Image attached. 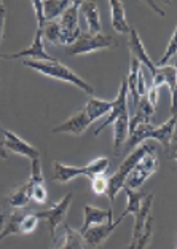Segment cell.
<instances>
[{"label": "cell", "mask_w": 177, "mask_h": 249, "mask_svg": "<svg viewBox=\"0 0 177 249\" xmlns=\"http://www.w3.org/2000/svg\"><path fill=\"white\" fill-rule=\"evenodd\" d=\"M141 67L142 66L139 64V61L131 56V61H129V75L126 78V82H128V93H129L131 98H133L134 107H138L139 106V101H141V96L138 93V78H139Z\"/></svg>", "instance_id": "obj_23"}, {"label": "cell", "mask_w": 177, "mask_h": 249, "mask_svg": "<svg viewBox=\"0 0 177 249\" xmlns=\"http://www.w3.org/2000/svg\"><path fill=\"white\" fill-rule=\"evenodd\" d=\"M112 106H113V101L99 99V98H93V96H91L87 106H85V110H87L89 122L93 123L102 115H108V112L112 110Z\"/></svg>", "instance_id": "obj_20"}, {"label": "cell", "mask_w": 177, "mask_h": 249, "mask_svg": "<svg viewBox=\"0 0 177 249\" xmlns=\"http://www.w3.org/2000/svg\"><path fill=\"white\" fill-rule=\"evenodd\" d=\"M158 166L159 160L157 157V152H148L138 165L133 168V171L129 173L124 187H128L131 190H139L145 184V180L158 171Z\"/></svg>", "instance_id": "obj_6"}, {"label": "cell", "mask_w": 177, "mask_h": 249, "mask_svg": "<svg viewBox=\"0 0 177 249\" xmlns=\"http://www.w3.org/2000/svg\"><path fill=\"white\" fill-rule=\"evenodd\" d=\"M0 158H2V160H7V158H8L7 149H5V144L3 142H0Z\"/></svg>", "instance_id": "obj_40"}, {"label": "cell", "mask_w": 177, "mask_h": 249, "mask_svg": "<svg viewBox=\"0 0 177 249\" xmlns=\"http://www.w3.org/2000/svg\"><path fill=\"white\" fill-rule=\"evenodd\" d=\"M37 224H38V217L35 213L22 214V219L19 222V233H22V235L32 233V231L37 229Z\"/></svg>", "instance_id": "obj_31"}, {"label": "cell", "mask_w": 177, "mask_h": 249, "mask_svg": "<svg viewBox=\"0 0 177 249\" xmlns=\"http://www.w3.org/2000/svg\"><path fill=\"white\" fill-rule=\"evenodd\" d=\"M110 18H112V27L118 34H128L131 32V27L126 21V15H124V7L122 0H110Z\"/></svg>", "instance_id": "obj_19"}, {"label": "cell", "mask_w": 177, "mask_h": 249, "mask_svg": "<svg viewBox=\"0 0 177 249\" xmlns=\"http://www.w3.org/2000/svg\"><path fill=\"white\" fill-rule=\"evenodd\" d=\"M0 131L5 136V149L13 152V154H18L21 157H26L29 158V160H35V158H40V152L37 147L31 145L29 142H26L24 139H21L18 134H15L13 131H8V129H5L0 126Z\"/></svg>", "instance_id": "obj_10"}, {"label": "cell", "mask_w": 177, "mask_h": 249, "mask_svg": "<svg viewBox=\"0 0 177 249\" xmlns=\"http://www.w3.org/2000/svg\"><path fill=\"white\" fill-rule=\"evenodd\" d=\"M161 73L164 85H168L171 91V114L177 115V67L176 66H163L158 67Z\"/></svg>", "instance_id": "obj_18"}, {"label": "cell", "mask_w": 177, "mask_h": 249, "mask_svg": "<svg viewBox=\"0 0 177 249\" xmlns=\"http://www.w3.org/2000/svg\"><path fill=\"white\" fill-rule=\"evenodd\" d=\"M113 126V149L118 152L122 147H124L126 141L129 138V114L128 110H124L122 115H120Z\"/></svg>", "instance_id": "obj_16"}, {"label": "cell", "mask_w": 177, "mask_h": 249, "mask_svg": "<svg viewBox=\"0 0 177 249\" xmlns=\"http://www.w3.org/2000/svg\"><path fill=\"white\" fill-rule=\"evenodd\" d=\"M118 40L115 37L107 36V34H89L83 32L78 40L66 48L67 56H77V54H89L99 50L107 48H117Z\"/></svg>", "instance_id": "obj_4"}, {"label": "cell", "mask_w": 177, "mask_h": 249, "mask_svg": "<svg viewBox=\"0 0 177 249\" xmlns=\"http://www.w3.org/2000/svg\"><path fill=\"white\" fill-rule=\"evenodd\" d=\"M123 192L126 194V208L122 214V217L126 216H136L139 213V209L142 206V201H144L145 194L142 190H131L128 187H124Z\"/></svg>", "instance_id": "obj_24"}, {"label": "cell", "mask_w": 177, "mask_h": 249, "mask_svg": "<svg viewBox=\"0 0 177 249\" xmlns=\"http://www.w3.org/2000/svg\"><path fill=\"white\" fill-rule=\"evenodd\" d=\"M72 196H73V194L69 192L64 198H61L56 205H53L50 209H47V211L35 213L38 219H43L45 222H47L48 230L51 233V240L53 241H56V230H58L59 225L64 224V220H66L67 211H69L71 203H72Z\"/></svg>", "instance_id": "obj_7"}, {"label": "cell", "mask_w": 177, "mask_h": 249, "mask_svg": "<svg viewBox=\"0 0 177 249\" xmlns=\"http://www.w3.org/2000/svg\"><path fill=\"white\" fill-rule=\"evenodd\" d=\"M22 58H29L31 61H53V59H56L45 52L43 31L40 29V27H37L35 36H34V40H32L29 48L21 50V52H18V53H11V54L0 53V59H22Z\"/></svg>", "instance_id": "obj_8"}, {"label": "cell", "mask_w": 177, "mask_h": 249, "mask_svg": "<svg viewBox=\"0 0 177 249\" xmlns=\"http://www.w3.org/2000/svg\"><path fill=\"white\" fill-rule=\"evenodd\" d=\"M177 115H173L168 122H164L159 126H153L152 123H141L139 126H136V129L129 134V138L124 144V152H129L136 149L142 142H145L148 139H155L159 144L164 147V150H168L169 142H171V136H173L174 126H176Z\"/></svg>", "instance_id": "obj_1"}, {"label": "cell", "mask_w": 177, "mask_h": 249, "mask_svg": "<svg viewBox=\"0 0 177 249\" xmlns=\"http://www.w3.org/2000/svg\"><path fill=\"white\" fill-rule=\"evenodd\" d=\"M32 7H34V10H35V18H37V27H42L45 26V15H43V2L42 0H34L32 2Z\"/></svg>", "instance_id": "obj_36"}, {"label": "cell", "mask_w": 177, "mask_h": 249, "mask_svg": "<svg viewBox=\"0 0 177 249\" xmlns=\"http://www.w3.org/2000/svg\"><path fill=\"white\" fill-rule=\"evenodd\" d=\"M71 5H72L71 0H47V2H43L45 21L59 19L62 13H64Z\"/></svg>", "instance_id": "obj_25"}, {"label": "cell", "mask_w": 177, "mask_h": 249, "mask_svg": "<svg viewBox=\"0 0 177 249\" xmlns=\"http://www.w3.org/2000/svg\"><path fill=\"white\" fill-rule=\"evenodd\" d=\"M152 203H153V194L145 195L144 201H142V206H141V209H139V213L134 216L133 238H131V243H129V245L133 246V249H134L136 241L139 240L141 231L144 230V225H145V222H147L148 216H150V208H152Z\"/></svg>", "instance_id": "obj_15"}, {"label": "cell", "mask_w": 177, "mask_h": 249, "mask_svg": "<svg viewBox=\"0 0 177 249\" xmlns=\"http://www.w3.org/2000/svg\"><path fill=\"white\" fill-rule=\"evenodd\" d=\"M0 87H2V82H0Z\"/></svg>", "instance_id": "obj_43"}, {"label": "cell", "mask_w": 177, "mask_h": 249, "mask_svg": "<svg viewBox=\"0 0 177 249\" xmlns=\"http://www.w3.org/2000/svg\"><path fill=\"white\" fill-rule=\"evenodd\" d=\"M113 220V209H101L91 205H85L83 208V225L80 229V233H85L89 227H94V225H101L106 222H110Z\"/></svg>", "instance_id": "obj_14"}, {"label": "cell", "mask_w": 177, "mask_h": 249, "mask_svg": "<svg viewBox=\"0 0 177 249\" xmlns=\"http://www.w3.org/2000/svg\"><path fill=\"white\" fill-rule=\"evenodd\" d=\"M87 166V178L93 179L96 176H104L108 169V158L107 157H99L96 160H91Z\"/></svg>", "instance_id": "obj_27"}, {"label": "cell", "mask_w": 177, "mask_h": 249, "mask_svg": "<svg viewBox=\"0 0 177 249\" xmlns=\"http://www.w3.org/2000/svg\"><path fill=\"white\" fill-rule=\"evenodd\" d=\"M138 93L142 98V96H145L147 93V85H145V75H144V69L141 67V72H139V78H138Z\"/></svg>", "instance_id": "obj_38"}, {"label": "cell", "mask_w": 177, "mask_h": 249, "mask_svg": "<svg viewBox=\"0 0 177 249\" xmlns=\"http://www.w3.org/2000/svg\"><path fill=\"white\" fill-rule=\"evenodd\" d=\"M122 249H133V246L128 245V246H124V248H122Z\"/></svg>", "instance_id": "obj_42"}, {"label": "cell", "mask_w": 177, "mask_h": 249, "mask_svg": "<svg viewBox=\"0 0 177 249\" xmlns=\"http://www.w3.org/2000/svg\"><path fill=\"white\" fill-rule=\"evenodd\" d=\"M124 110H128V82H126V78H124V80L122 82V85H120L118 94H117V98L113 99L112 110L108 112L107 120L102 123L99 128L94 129V136H99V133L102 131V129H106L107 126H110V124L115 123V120L123 114Z\"/></svg>", "instance_id": "obj_12"}, {"label": "cell", "mask_w": 177, "mask_h": 249, "mask_svg": "<svg viewBox=\"0 0 177 249\" xmlns=\"http://www.w3.org/2000/svg\"><path fill=\"white\" fill-rule=\"evenodd\" d=\"M128 47H129L131 56L138 59V61H139V64H141L142 67H145L147 71H150L152 77L155 75V73L158 72V67H157L155 62L152 61L150 56H148V53H147V50H145V47H144V43H142V38L139 37L138 31L131 29Z\"/></svg>", "instance_id": "obj_11"}, {"label": "cell", "mask_w": 177, "mask_h": 249, "mask_svg": "<svg viewBox=\"0 0 177 249\" xmlns=\"http://www.w3.org/2000/svg\"><path fill=\"white\" fill-rule=\"evenodd\" d=\"M82 13L87 19V26L89 34H102V24L99 18V10L96 2H83L82 3Z\"/></svg>", "instance_id": "obj_21"}, {"label": "cell", "mask_w": 177, "mask_h": 249, "mask_svg": "<svg viewBox=\"0 0 177 249\" xmlns=\"http://www.w3.org/2000/svg\"><path fill=\"white\" fill-rule=\"evenodd\" d=\"M21 219H22V214L21 213L16 211V213L11 214V217L7 220V224H5L3 231L0 233V241H2L5 236H8L11 233H15V235L19 233V222H21Z\"/></svg>", "instance_id": "obj_30"}, {"label": "cell", "mask_w": 177, "mask_h": 249, "mask_svg": "<svg viewBox=\"0 0 177 249\" xmlns=\"http://www.w3.org/2000/svg\"><path fill=\"white\" fill-rule=\"evenodd\" d=\"M148 152H155V145L148 144V142H142L138 145L136 149L128 155V158H124L122 165L118 166L115 173L108 178V189H107V198L110 201V205H113L115 201V196L124 189V184H126V179L129 176V173L133 171V168L138 165V163L147 155Z\"/></svg>", "instance_id": "obj_3"}, {"label": "cell", "mask_w": 177, "mask_h": 249, "mask_svg": "<svg viewBox=\"0 0 177 249\" xmlns=\"http://www.w3.org/2000/svg\"><path fill=\"white\" fill-rule=\"evenodd\" d=\"M5 16H7V11H5V3H3V2H0V43H2V40H3Z\"/></svg>", "instance_id": "obj_39"}, {"label": "cell", "mask_w": 177, "mask_h": 249, "mask_svg": "<svg viewBox=\"0 0 177 249\" xmlns=\"http://www.w3.org/2000/svg\"><path fill=\"white\" fill-rule=\"evenodd\" d=\"M123 219L124 217L120 216L117 220H110V222H106V224H101V225H94V227H89L83 233L87 249H98L102 245V243H106V240L112 235V231L118 227V224L122 222Z\"/></svg>", "instance_id": "obj_9"}, {"label": "cell", "mask_w": 177, "mask_h": 249, "mask_svg": "<svg viewBox=\"0 0 177 249\" xmlns=\"http://www.w3.org/2000/svg\"><path fill=\"white\" fill-rule=\"evenodd\" d=\"M152 231H153V217L148 216L147 222L144 225V230L141 231L139 240L136 241V245H134V249H145L152 240Z\"/></svg>", "instance_id": "obj_32"}, {"label": "cell", "mask_w": 177, "mask_h": 249, "mask_svg": "<svg viewBox=\"0 0 177 249\" xmlns=\"http://www.w3.org/2000/svg\"><path fill=\"white\" fill-rule=\"evenodd\" d=\"M24 66L31 67V69H34V71H37L38 73H42V75H47V77H51V78H56V80L71 83V85H73V87L80 88L82 91H85L87 94H93V87H91L88 82H85L83 78L78 75V73H75L72 69H69V67L64 66L58 59H53V61H31V59H26Z\"/></svg>", "instance_id": "obj_2"}, {"label": "cell", "mask_w": 177, "mask_h": 249, "mask_svg": "<svg viewBox=\"0 0 177 249\" xmlns=\"http://www.w3.org/2000/svg\"><path fill=\"white\" fill-rule=\"evenodd\" d=\"M56 249H87L83 235L80 230H73L71 225L64 224V233H62V245L56 246Z\"/></svg>", "instance_id": "obj_22"}, {"label": "cell", "mask_w": 177, "mask_h": 249, "mask_svg": "<svg viewBox=\"0 0 177 249\" xmlns=\"http://www.w3.org/2000/svg\"><path fill=\"white\" fill-rule=\"evenodd\" d=\"M5 224H7V217H5V214H3V213H0V233L3 231Z\"/></svg>", "instance_id": "obj_41"}, {"label": "cell", "mask_w": 177, "mask_h": 249, "mask_svg": "<svg viewBox=\"0 0 177 249\" xmlns=\"http://www.w3.org/2000/svg\"><path fill=\"white\" fill-rule=\"evenodd\" d=\"M42 31H43V38H47L50 43L61 45V26H59L58 19L47 21L45 26L42 27Z\"/></svg>", "instance_id": "obj_28"}, {"label": "cell", "mask_w": 177, "mask_h": 249, "mask_svg": "<svg viewBox=\"0 0 177 249\" xmlns=\"http://www.w3.org/2000/svg\"><path fill=\"white\" fill-rule=\"evenodd\" d=\"M80 176H85L87 178V166H69V165H64L61 161H56L54 163V174H53V179L56 182L59 184H67L73 180L75 178Z\"/></svg>", "instance_id": "obj_17"}, {"label": "cell", "mask_w": 177, "mask_h": 249, "mask_svg": "<svg viewBox=\"0 0 177 249\" xmlns=\"http://www.w3.org/2000/svg\"><path fill=\"white\" fill-rule=\"evenodd\" d=\"M82 3L83 2H80V0L78 2H72L71 7L58 19L61 26V45H64L66 48L75 43L83 34L78 24V10L82 8Z\"/></svg>", "instance_id": "obj_5"}, {"label": "cell", "mask_w": 177, "mask_h": 249, "mask_svg": "<svg viewBox=\"0 0 177 249\" xmlns=\"http://www.w3.org/2000/svg\"><path fill=\"white\" fill-rule=\"evenodd\" d=\"M89 118L87 115V110L82 109L78 110L77 114H73L72 117L67 118L66 122H62L58 126H54L51 129L53 134H58V133H69L72 136H82L87 129L89 128Z\"/></svg>", "instance_id": "obj_13"}, {"label": "cell", "mask_w": 177, "mask_h": 249, "mask_svg": "<svg viewBox=\"0 0 177 249\" xmlns=\"http://www.w3.org/2000/svg\"><path fill=\"white\" fill-rule=\"evenodd\" d=\"M136 115L142 117L148 123L152 122L153 115H155V107H153L150 103H148V99L145 98V96H142L141 101H139V106L136 107Z\"/></svg>", "instance_id": "obj_33"}, {"label": "cell", "mask_w": 177, "mask_h": 249, "mask_svg": "<svg viewBox=\"0 0 177 249\" xmlns=\"http://www.w3.org/2000/svg\"><path fill=\"white\" fill-rule=\"evenodd\" d=\"M32 200L31 198V184L24 182L21 187H18L15 192H11L8 195V203L11 208L15 209H22L29 205V201Z\"/></svg>", "instance_id": "obj_26"}, {"label": "cell", "mask_w": 177, "mask_h": 249, "mask_svg": "<svg viewBox=\"0 0 177 249\" xmlns=\"http://www.w3.org/2000/svg\"><path fill=\"white\" fill-rule=\"evenodd\" d=\"M158 93H159V88L158 87H153V85H150V87L147 88V93H145V98L148 99V103H150L153 107H157V103H158Z\"/></svg>", "instance_id": "obj_37"}, {"label": "cell", "mask_w": 177, "mask_h": 249, "mask_svg": "<svg viewBox=\"0 0 177 249\" xmlns=\"http://www.w3.org/2000/svg\"><path fill=\"white\" fill-rule=\"evenodd\" d=\"M27 182H29V180H27ZM31 198L37 203V205H45L48 200V192H47L45 184H35V185L31 184Z\"/></svg>", "instance_id": "obj_34"}, {"label": "cell", "mask_w": 177, "mask_h": 249, "mask_svg": "<svg viewBox=\"0 0 177 249\" xmlns=\"http://www.w3.org/2000/svg\"><path fill=\"white\" fill-rule=\"evenodd\" d=\"M107 189H108V178H106V174L91 179V190L96 195H104V194L107 195Z\"/></svg>", "instance_id": "obj_35"}, {"label": "cell", "mask_w": 177, "mask_h": 249, "mask_svg": "<svg viewBox=\"0 0 177 249\" xmlns=\"http://www.w3.org/2000/svg\"><path fill=\"white\" fill-rule=\"evenodd\" d=\"M176 54H177V26H176V31L173 32V36H171V38H169V43H168V47H166V52H164V54L157 62V67L168 66V62L173 59Z\"/></svg>", "instance_id": "obj_29"}]
</instances>
